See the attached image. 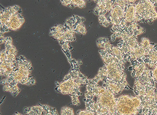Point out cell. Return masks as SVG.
Wrapping results in <instances>:
<instances>
[{
	"label": "cell",
	"instance_id": "cell-4",
	"mask_svg": "<svg viewBox=\"0 0 157 115\" xmlns=\"http://www.w3.org/2000/svg\"><path fill=\"white\" fill-rule=\"evenodd\" d=\"M98 53L102 58L106 69V75L104 80H108L130 87L126 81V75L124 72L125 63L120 61L112 54L108 53L104 50H100Z\"/></svg>",
	"mask_w": 157,
	"mask_h": 115
},
{
	"label": "cell",
	"instance_id": "cell-14",
	"mask_svg": "<svg viewBox=\"0 0 157 115\" xmlns=\"http://www.w3.org/2000/svg\"><path fill=\"white\" fill-rule=\"evenodd\" d=\"M128 29L130 35L132 36L137 37L138 35L143 34L145 32V29H143L136 23H132L128 26Z\"/></svg>",
	"mask_w": 157,
	"mask_h": 115
},
{
	"label": "cell",
	"instance_id": "cell-8",
	"mask_svg": "<svg viewBox=\"0 0 157 115\" xmlns=\"http://www.w3.org/2000/svg\"><path fill=\"white\" fill-rule=\"evenodd\" d=\"M131 66L129 67V71H131L132 76L136 80L140 78L147 69L146 64L140 60H137L130 62Z\"/></svg>",
	"mask_w": 157,
	"mask_h": 115
},
{
	"label": "cell",
	"instance_id": "cell-12",
	"mask_svg": "<svg viewBox=\"0 0 157 115\" xmlns=\"http://www.w3.org/2000/svg\"><path fill=\"white\" fill-rule=\"evenodd\" d=\"M106 8V0L98 1L96 7L94 9V13L95 14L99 16L105 15L107 13Z\"/></svg>",
	"mask_w": 157,
	"mask_h": 115
},
{
	"label": "cell",
	"instance_id": "cell-3",
	"mask_svg": "<svg viewBox=\"0 0 157 115\" xmlns=\"http://www.w3.org/2000/svg\"><path fill=\"white\" fill-rule=\"evenodd\" d=\"M16 60V69L5 79L1 81V84L12 86L18 85V83L28 86L34 85L36 83V80L32 75L33 67L31 62L23 56H21Z\"/></svg>",
	"mask_w": 157,
	"mask_h": 115
},
{
	"label": "cell",
	"instance_id": "cell-17",
	"mask_svg": "<svg viewBox=\"0 0 157 115\" xmlns=\"http://www.w3.org/2000/svg\"><path fill=\"white\" fill-rule=\"evenodd\" d=\"M126 43L132 50L137 48L140 45V44L138 41L137 37L136 36H132Z\"/></svg>",
	"mask_w": 157,
	"mask_h": 115
},
{
	"label": "cell",
	"instance_id": "cell-20",
	"mask_svg": "<svg viewBox=\"0 0 157 115\" xmlns=\"http://www.w3.org/2000/svg\"><path fill=\"white\" fill-rule=\"evenodd\" d=\"M61 115H74L73 109L69 107H63L61 110Z\"/></svg>",
	"mask_w": 157,
	"mask_h": 115
},
{
	"label": "cell",
	"instance_id": "cell-7",
	"mask_svg": "<svg viewBox=\"0 0 157 115\" xmlns=\"http://www.w3.org/2000/svg\"><path fill=\"white\" fill-rule=\"evenodd\" d=\"M21 12L15 11L13 13L6 25L3 26H6L9 30H16L20 29L25 21L24 18L21 14Z\"/></svg>",
	"mask_w": 157,
	"mask_h": 115
},
{
	"label": "cell",
	"instance_id": "cell-25",
	"mask_svg": "<svg viewBox=\"0 0 157 115\" xmlns=\"http://www.w3.org/2000/svg\"><path fill=\"white\" fill-rule=\"evenodd\" d=\"M60 2L63 6L70 7L72 3V0H63V1H61Z\"/></svg>",
	"mask_w": 157,
	"mask_h": 115
},
{
	"label": "cell",
	"instance_id": "cell-21",
	"mask_svg": "<svg viewBox=\"0 0 157 115\" xmlns=\"http://www.w3.org/2000/svg\"><path fill=\"white\" fill-rule=\"evenodd\" d=\"M107 40H109V39L106 38H99L97 39V46L98 47V48H103V49L104 47V45H105V44Z\"/></svg>",
	"mask_w": 157,
	"mask_h": 115
},
{
	"label": "cell",
	"instance_id": "cell-1",
	"mask_svg": "<svg viewBox=\"0 0 157 115\" xmlns=\"http://www.w3.org/2000/svg\"><path fill=\"white\" fill-rule=\"evenodd\" d=\"M85 93L86 108L94 112L95 115H117L115 95L104 86L89 79Z\"/></svg>",
	"mask_w": 157,
	"mask_h": 115
},
{
	"label": "cell",
	"instance_id": "cell-5",
	"mask_svg": "<svg viewBox=\"0 0 157 115\" xmlns=\"http://www.w3.org/2000/svg\"><path fill=\"white\" fill-rule=\"evenodd\" d=\"M142 103L137 96L124 95L117 98V115H137L140 113Z\"/></svg>",
	"mask_w": 157,
	"mask_h": 115
},
{
	"label": "cell",
	"instance_id": "cell-26",
	"mask_svg": "<svg viewBox=\"0 0 157 115\" xmlns=\"http://www.w3.org/2000/svg\"><path fill=\"white\" fill-rule=\"evenodd\" d=\"M59 115V113L56 108H53L52 107L48 113H47L46 115Z\"/></svg>",
	"mask_w": 157,
	"mask_h": 115
},
{
	"label": "cell",
	"instance_id": "cell-27",
	"mask_svg": "<svg viewBox=\"0 0 157 115\" xmlns=\"http://www.w3.org/2000/svg\"><path fill=\"white\" fill-rule=\"evenodd\" d=\"M13 115H23L21 114V113H15Z\"/></svg>",
	"mask_w": 157,
	"mask_h": 115
},
{
	"label": "cell",
	"instance_id": "cell-23",
	"mask_svg": "<svg viewBox=\"0 0 157 115\" xmlns=\"http://www.w3.org/2000/svg\"><path fill=\"white\" fill-rule=\"evenodd\" d=\"M72 2L75 7H78L81 9L86 7V2L84 0H72Z\"/></svg>",
	"mask_w": 157,
	"mask_h": 115
},
{
	"label": "cell",
	"instance_id": "cell-22",
	"mask_svg": "<svg viewBox=\"0 0 157 115\" xmlns=\"http://www.w3.org/2000/svg\"><path fill=\"white\" fill-rule=\"evenodd\" d=\"M77 113V115H95L94 112L87 108H86L85 110H78Z\"/></svg>",
	"mask_w": 157,
	"mask_h": 115
},
{
	"label": "cell",
	"instance_id": "cell-13",
	"mask_svg": "<svg viewBox=\"0 0 157 115\" xmlns=\"http://www.w3.org/2000/svg\"><path fill=\"white\" fill-rule=\"evenodd\" d=\"M110 16L119 20H125L124 11L120 6L113 5L112 9L110 12Z\"/></svg>",
	"mask_w": 157,
	"mask_h": 115
},
{
	"label": "cell",
	"instance_id": "cell-2",
	"mask_svg": "<svg viewBox=\"0 0 157 115\" xmlns=\"http://www.w3.org/2000/svg\"><path fill=\"white\" fill-rule=\"evenodd\" d=\"M70 62L71 64V70L64 76L63 81L60 83L56 82L55 90L64 95H69L72 98V104L79 106L80 102L78 97L82 95L80 87L88 85L89 79L80 71V66L82 63L81 61L72 59Z\"/></svg>",
	"mask_w": 157,
	"mask_h": 115
},
{
	"label": "cell",
	"instance_id": "cell-11",
	"mask_svg": "<svg viewBox=\"0 0 157 115\" xmlns=\"http://www.w3.org/2000/svg\"><path fill=\"white\" fill-rule=\"evenodd\" d=\"M135 4L126 6L124 11V17L127 23H135L136 19V8Z\"/></svg>",
	"mask_w": 157,
	"mask_h": 115
},
{
	"label": "cell",
	"instance_id": "cell-6",
	"mask_svg": "<svg viewBox=\"0 0 157 115\" xmlns=\"http://www.w3.org/2000/svg\"><path fill=\"white\" fill-rule=\"evenodd\" d=\"M135 23H151L157 18L155 6L151 1H141L136 4Z\"/></svg>",
	"mask_w": 157,
	"mask_h": 115
},
{
	"label": "cell",
	"instance_id": "cell-16",
	"mask_svg": "<svg viewBox=\"0 0 157 115\" xmlns=\"http://www.w3.org/2000/svg\"><path fill=\"white\" fill-rule=\"evenodd\" d=\"M75 32L79 34L85 35L86 33V26L83 23H80L77 24V25H74L72 27Z\"/></svg>",
	"mask_w": 157,
	"mask_h": 115
},
{
	"label": "cell",
	"instance_id": "cell-19",
	"mask_svg": "<svg viewBox=\"0 0 157 115\" xmlns=\"http://www.w3.org/2000/svg\"><path fill=\"white\" fill-rule=\"evenodd\" d=\"M98 21L101 25L105 27L109 26L111 24L108 18L105 15L98 16Z\"/></svg>",
	"mask_w": 157,
	"mask_h": 115
},
{
	"label": "cell",
	"instance_id": "cell-10",
	"mask_svg": "<svg viewBox=\"0 0 157 115\" xmlns=\"http://www.w3.org/2000/svg\"><path fill=\"white\" fill-rule=\"evenodd\" d=\"M148 65L152 69H154L157 63V44H155V48L152 50L150 53L146 57L141 59H139Z\"/></svg>",
	"mask_w": 157,
	"mask_h": 115
},
{
	"label": "cell",
	"instance_id": "cell-9",
	"mask_svg": "<svg viewBox=\"0 0 157 115\" xmlns=\"http://www.w3.org/2000/svg\"><path fill=\"white\" fill-rule=\"evenodd\" d=\"M102 82L103 86L105 87L106 88L110 90L115 95L121 93L124 90H128L130 89V87H128L123 84L114 83L108 80H104Z\"/></svg>",
	"mask_w": 157,
	"mask_h": 115
},
{
	"label": "cell",
	"instance_id": "cell-18",
	"mask_svg": "<svg viewBox=\"0 0 157 115\" xmlns=\"http://www.w3.org/2000/svg\"><path fill=\"white\" fill-rule=\"evenodd\" d=\"M132 36L130 35V33L129 32L128 29V26H127L121 32L120 38L122 40L124 41L125 42H127V41Z\"/></svg>",
	"mask_w": 157,
	"mask_h": 115
},
{
	"label": "cell",
	"instance_id": "cell-24",
	"mask_svg": "<svg viewBox=\"0 0 157 115\" xmlns=\"http://www.w3.org/2000/svg\"><path fill=\"white\" fill-rule=\"evenodd\" d=\"M152 74L154 80L156 83H157V63L155 65V67H154V69L152 70Z\"/></svg>",
	"mask_w": 157,
	"mask_h": 115
},
{
	"label": "cell",
	"instance_id": "cell-15",
	"mask_svg": "<svg viewBox=\"0 0 157 115\" xmlns=\"http://www.w3.org/2000/svg\"><path fill=\"white\" fill-rule=\"evenodd\" d=\"M111 54H112L114 57H115L117 60H118L121 62L124 63H125V62H126L123 53L121 52V50L118 48L117 47L113 46Z\"/></svg>",
	"mask_w": 157,
	"mask_h": 115
}]
</instances>
